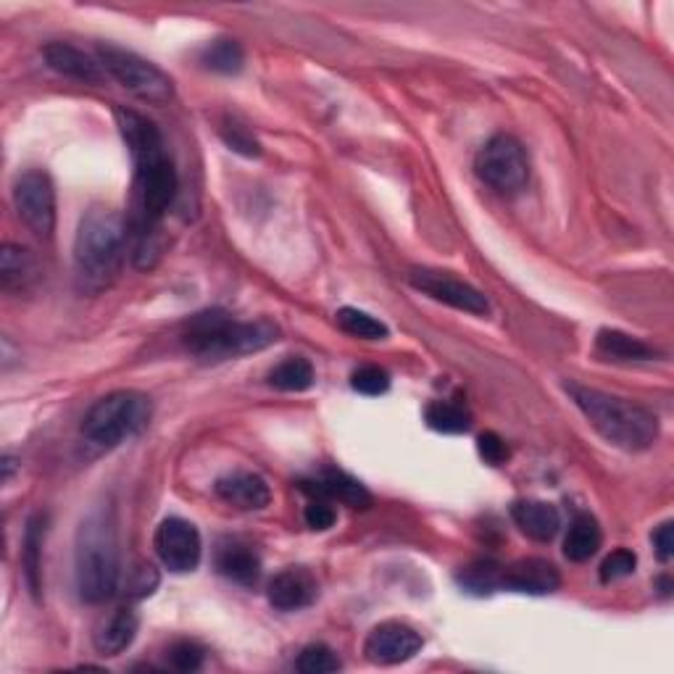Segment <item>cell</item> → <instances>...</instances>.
<instances>
[{
  "mask_svg": "<svg viewBox=\"0 0 674 674\" xmlns=\"http://www.w3.org/2000/svg\"><path fill=\"white\" fill-rule=\"evenodd\" d=\"M217 569L226 580L251 588L262 577V559L256 556V550L243 546V543H226L217 554Z\"/></svg>",
  "mask_w": 674,
  "mask_h": 674,
  "instance_id": "obj_21",
  "label": "cell"
},
{
  "mask_svg": "<svg viewBox=\"0 0 674 674\" xmlns=\"http://www.w3.org/2000/svg\"><path fill=\"white\" fill-rule=\"evenodd\" d=\"M301 490L309 492L311 498H324V501L329 503H346L351 506V509H369V506H372V496H369L364 485L351 475H346V472L337 469L322 472V475L314 479H303Z\"/></svg>",
  "mask_w": 674,
  "mask_h": 674,
  "instance_id": "obj_15",
  "label": "cell"
},
{
  "mask_svg": "<svg viewBox=\"0 0 674 674\" xmlns=\"http://www.w3.org/2000/svg\"><path fill=\"white\" fill-rule=\"evenodd\" d=\"M425 421L443 435H462L472 427L469 411L458 404H449V400H435V404L427 406Z\"/></svg>",
  "mask_w": 674,
  "mask_h": 674,
  "instance_id": "obj_26",
  "label": "cell"
},
{
  "mask_svg": "<svg viewBox=\"0 0 674 674\" xmlns=\"http://www.w3.org/2000/svg\"><path fill=\"white\" fill-rule=\"evenodd\" d=\"M501 577H503L501 563H496L492 559H479L472 561L469 567H464L462 572H458V582H462L469 593L485 595L501 590Z\"/></svg>",
  "mask_w": 674,
  "mask_h": 674,
  "instance_id": "obj_29",
  "label": "cell"
},
{
  "mask_svg": "<svg viewBox=\"0 0 674 674\" xmlns=\"http://www.w3.org/2000/svg\"><path fill=\"white\" fill-rule=\"evenodd\" d=\"M408 282L414 284V288L421 290L425 295H430L432 301L445 303V306L466 311V314H488L490 303L488 298L479 293L477 288H472L469 282L456 280V277L445 275V271H435V269H414L411 275H408Z\"/></svg>",
  "mask_w": 674,
  "mask_h": 674,
  "instance_id": "obj_11",
  "label": "cell"
},
{
  "mask_svg": "<svg viewBox=\"0 0 674 674\" xmlns=\"http://www.w3.org/2000/svg\"><path fill=\"white\" fill-rule=\"evenodd\" d=\"M280 340V327L269 319L235 322L222 311H206L187 324L185 346L200 361H226L258 353Z\"/></svg>",
  "mask_w": 674,
  "mask_h": 674,
  "instance_id": "obj_5",
  "label": "cell"
},
{
  "mask_svg": "<svg viewBox=\"0 0 674 674\" xmlns=\"http://www.w3.org/2000/svg\"><path fill=\"white\" fill-rule=\"evenodd\" d=\"M561 585V574L554 563L546 559H520L503 567L501 590L527 595H548L556 593Z\"/></svg>",
  "mask_w": 674,
  "mask_h": 674,
  "instance_id": "obj_13",
  "label": "cell"
},
{
  "mask_svg": "<svg viewBox=\"0 0 674 674\" xmlns=\"http://www.w3.org/2000/svg\"><path fill=\"white\" fill-rule=\"evenodd\" d=\"M166 659L177 672H196L204 666L206 651L198 643H193V640H177L166 651Z\"/></svg>",
  "mask_w": 674,
  "mask_h": 674,
  "instance_id": "obj_33",
  "label": "cell"
},
{
  "mask_svg": "<svg viewBox=\"0 0 674 674\" xmlns=\"http://www.w3.org/2000/svg\"><path fill=\"white\" fill-rule=\"evenodd\" d=\"M14 206L19 219L35 232L37 237L48 240L56 230V187L40 168L24 172L14 185Z\"/></svg>",
  "mask_w": 674,
  "mask_h": 674,
  "instance_id": "obj_9",
  "label": "cell"
},
{
  "mask_svg": "<svg viewBox=\"0 0 674 674\" xmlns=\"http://www.w3.org/2000/svg\"><path fill=\"white\" fill-rule=\"evenodd\" d=\"M421 646H425V640L414 627L404 625V621H382L369 632L364 653L372 664L393 666L417 656Z\"/></svg>",
  "mask_w": 674,
  "mask_h": 674,
  "instance_id": "obj_12",
  "label": "cell"
},
{
  "mask_svg": "<svg viewBox=\"0 0 674 674\" xmlns=\"http://www.w3.org/2000/svg\"><path fill=\"white\" fill-rule=\"evenodd\" d=\"M43 58L50 69L58 74L71 77V80H80L88 84H101L103 82V67L101 61L90 58L84 50L74 48L69 43H48L43 48Z\"/></svg>",
  "mask_w": 674,
  "mask_h": 674,
  "instance_id": "obj_17",
  "label": "cell"
},
{
  "mask_svg": "<svg viewBox=\"0 0 674 674\" xmlns=\"http://www.w3.org/2000/svg\"><path fill=\"white\" fill-rule=\"evenodd\" d=\"M567 393L595 432L621 451H648L659 438V419L632 400L569 382Z\"/></svg>",
  "mask_w": 674,
  "mask_h": 674,
  "instance_id": "obj_3",
  "label": "cell"
},
{
  "mask_svg": "<svg viewBox=\"0 0 674 674\" xmlns=\"http://www.w3.org/2000/svg\"><path fill=\"white\" fill-rule=\"evenodd\" d=\"M298 672L303 674H329V672H337L340 670V659H337V653L333 651L329 646H306L301 651V656H298L295 661Z\"/></svg>",
  "mask_w": 674,
  "mask_h": 674,
  "instance_id": "obj_30",
  "label": "cell"
},
{
  "mask_svg": "<svg viewBox=\"0 0 674 674\" xmlns=\"http://www.w3.org/2000/svg\"><path fill=\"white\" fill-rule=\"evenodd\" d=\"M155 585H159V574H155L151 563H140V567L135 569L132 580H129V590H132L135 599H146V595H151Z\"/></svg>",
  "mask_w": 674,
  "mask_h": 674,
  "instance_id": "obj_37",
  "label": "cell"
},
{
  "mask_svg": "<svg viewBox=\"0 0 674 674\" xmlns=\"http://www.w3.org/2000/svg\"><path fill=\"white\" fill-rule=\"evenodd\" d=\"M638 567V556L627 548H617L606 556L604 563H601V582H617L630 577Z\"/></svg>",
  "mask_w": 674,
  "mask_h": 674,
  "instance_id": "obj_34",
  "label": "cell"
},
{
  "mask_svg": "<svg viewBox=\"0 0 674 674\" xmlns=\"http://www.w3.org/2000/svg\"><path fill=\"white\" fill-rule=\"evenodd\" d=\"M116 125L135 164L138 190V230L135 237L159 232V222L177 196V168L168 159L164 138L151 119L129 108H116Z\"/></svg>",
  "mask_w": 674,
  "mask_h": 674,
  "instance_id": "obj_1",
  "label": "cell"
},
{
  "mask_svg": "<svg viewBox=\"0 0 674 674\" xmlns=\"http://www.w3.org/2000/svg\"><path fill=\"white\" fill-rule=\"evenodd\" d=\"M335 319L342 333L361 337V340H385V337L391 335L387 324L374 319L372 314H367V311H361V309H351V306L340 309L335 314Z\"/></svg>",
  "mask_w": 674,
  "mask_h": 674,
  "instance_id": "obj_28",
  "label": "cell"
},
{
  "mask_svg": "<svg viewBox=\"0 0 674 674\" xmlns=\"http://www.w3.org/2000/svg\"><path fill=\"white\" fill-rule=\"evenodd\" d=\"M319 595L314 574L303 567L284 569L269 582V604L280 612H301L311 606Z\"/></svg>",
  "mask_w": 674,
  "mask_h": 674,
  "instance_id": "obj_14",
  "label": "cell"
},
{
  "mask_svg": "<svg viewBox=\"0 0 674 674\" xmlns=\"http://www.w3.org/2000/svg\"><path fill=\"white\" fill-rule=\"evenodd\" d=\"M206 69L217 71V74H237L243 71L245 54L240 48L237 40H230V37H222V40H213L206 45L204 56H200Z\"/></svg>",
  "mask_w": 674,
  "mask_h": 674,
  "instance_id": "obj_27",
  "label": "cell"
},
{
  "mask_svg": "<svg viewBox=\"0 0 674 674\" xmlns=\"http://www.w3.org/2000/svg\"><path fill=\"white\" fill-rule=\"evenodd\" d=\"M306 524L311 530H316V533H324V530H329L337 520L333 503L324 501V498H311V503L306 506Z\"/></svg>",
  "mask_w": 674,
  "mask_h": 674,
  "instance_id": "obj_36",
  "label": "cell"
},
{
  "mask_svg": "<svg viewBox=\"0 0 674 674\" xmlns=\"http://www.w3.org/2000/svg\"><path fill=\"white\" fill-rule=\"evenodd\" d=\"M77 593L84 604H106L119 588V537L114 516L95 511L77 533Z\"/></svg>",
  "mask_w": 674,
  "mask_h": 674,
  "instance_id": "obj_4",
  "label": "cell"
},
{
  "mask_svg": "<svg viewBox=\"0 0 674 674\" xmlns=\"http://www.w3.org/2000/svg\"><path fill=\"white\" fill-rule=\"evenodd\" d=\"M475 172L485 185L503 196L520 193L530 179V159L524 146L511 135H496L479 148Z\"/></svg>",
  "mask_w": 674,
  "mask_h": 674,
  "instance_id": "obj_8",
  "label": "cell"
},
{
  "mask_svg": "<svg viewBox=\"0 0 674 674\" xmlns=\"http://www.w3.org/2000/svg\"><path fill=\"white\" fill-rule=\"evenodd\" d=\"M45 530H48V516L35 514L27 522L22 541V563H24V577H27V585L32 595H40L43 590V543H45Z\"/></svg>",
  "mask_w": 674,
  "mask_h": 674,
  "instance_id": "obj_22",
  "label": "cell"
},
{
  "mask_svg": "<svg viewBox=\"0 0 674 674\" xmlns=\"http://www.w3.org/2000/svg\"><path fill=\"white\" fill-rule=\"evenodd\" d=\"M511 520H514L524 535L533 537L537 543L554 541L561 530L559 509L548 501H533V498L511 506Z\"/></svg>",
  "mask_w": 674,
  "mask_h": 674,
  "instance_id": "obj_18",
  "label": "cell"
},
{
  "mask_svg": "<svg viewBox=\"0 0 674 674\" xmlns=\"http://www.w3.org/2000/svg\"><path fill=\"white\" fill-rule=\"evenodd\" d=\"M127 256V226L114 209L95 206L74 237V280L82 293H103L119 280Z\"/></svg>",
  "mask_w": 674,
  "mask_h": 674,
  "instance_id": "obj_2",
  "label": "cell"
},
{
  "mask_svg": "<svg viewBox=\"0 0 674 674\" xmlns=\"http://www.w3.org/2000/svg\"><path fill=\"white\" fill-rule=\"evenodd\" d=\"M140 630V619L132 608H119L106 625L95 632V651L101 656H119L135 643Z\"/></svg>",
  "mask_w": 674,
  "mask_h": 674,
  "instance_id": "obj_20",
  "label": "cell"
},
{
  "mask_svg": "<svg viewBox=\"0 0 674 674\" xmlns=\"http://www.w3.org/2000/svg\"><path fill=\"white\" fill-rule=\"evenodd\" d=\"M98 61L103 71L114 77L135 98L146 103H166L174 95V82L155 63L119 48V45H98Z\"/></svg>",
  "mask_w": 674,
  "mask_h": 674,
  "instance_id": "obj_7",
  "label": "cell"
},
{
  "mask_svg": "<svg viewBox=\"0 0 674 674\" xmlns=\"http://www.w3.org/2000/svg\"><path fill=\"white\" fill-rule=\"evenodd\" d=\"M219 135H222V140L226 142V146L240 155H248V159H253V155H262V146H258V140L253 138L251 129L237 125L235 119H226L222 129H219Z\"/></svg>",
  "mask_w": 674,
  "mask_h": 674,
  "instance_id": "obj_31",
  "label": "cell"
},
{
  "mask_svg": "<svg viewBox=\"0 0 674 674\" xmlns=\"http://www.w3.org/2000/svg\"><path fill=\"white\" fill-rule=\"evenodd\" d=\"M653 548H656V556L659 561H670L674 556V524L672 522H664L661 527L653 533Z\"/></svg>",
  "mask_w": 674,
  "mask_h": 674,
  "instance_id": "obj_38",
  "label": "cell"
},
{
  "mask_svg": "<svg viewBox=\"0 0 674 674\" xmlns=\"http://www.w3.org/2000/svg\"><path fill=\"white\" fill-rule=\"evenodd\" d=\"M351 385L361 395H385L391 391V374L380 367H359L351 374Z\"/></svg>",
  "mask_w": 674,
  "mask_h": 674,
  "instance_id": "obj_32",
  "label": "cell"
},
{
  "mask_svg": "<svg viewBox=\"0 0 674 674\" xmlns=\"http://www.w3.org/2000/svg\"><path fill=\"white\" fill-rule=\"evenodd\" d=\"M16 469V458L14 456H3V483H9L11 475Z\"/></svg>",
  "mask_w": 674,
  "mask_h": 674,
  "instance_id": "obj_39",
  "label": "cell"
},
{
  "mask_svg": "<svg viewBox=\"0 0 674 674\" xmlns=\"http://www.w3.org/2000/svg\"><path fill=\"white\" fill-rule=\"evenodd\" d=\"M595 346H599L601 353L614 361H651L659 356L651 346H646L643 340H638V337L627 333H619V329H601L599 337H595Z\"/></svg>",
  "mask_w": 674,
  "mask_h": 674,
  "instance_id": "obj_24",
  "label": "cell"
},
{
  "mask_svg": "<svg viewBox=\"0 0 674 674\" xmlns=\"http://www.w3.org/2000/svg\"><path fill=\"white\" fill-rule=\"evenodd\" d=\"M477 451L479 456H483V462L490 466H501L509 462V445H506L503 438L496 435V432H483V435L477 438Z\"/></svg>",
  "mask_w": 674,
  "mask_h": 674,
  "instance_id": "obj_35",
  "label": "cell"
},
{
  "mask_svg": "<svg viewBox=\"0 0 674 674\" xmlns=\"http://www.w3.org/2000/svg\"><path fill=\"white\" fill-rule=\"evenodd\" d=\"M269 385L284 393H303L314 385V367L309 364L301 356L284 359L269 372Z\"/></svg>",
  "mask_w": 674,
  "mask_h": 674,
  "instance_id": "obj_25",
  "label": "cell"
},
{
  "mask_svg": "<svg viewBox=\"0 0 674 674\" xmlns=\"http://www.w3.org/2000/svg\"><path fill=\"white\" fill-rule=\"evenodd\" d=\"M37 280V264L22 245L5 243L0 251V282L5 293H27Z\"/></svg>",
  "mask_w": 674,
  "mask_h": 674,
  "instance_id": "obj_19",
  "label": "cell"
},
{
  "mask_svg": "<svg viewBox=\"0 0 674 674\" xmlns=\"http://www.w3.org/2000/svg\"><path fill=\"white\" fill-rule=\"evenodd\" d=\"M213 490H217L222 501L235 506L240 511H262L271 501L267 479L262 475H253V472H232V475L219 479Z\"/></svg>",
  "mask_w": 674,
  "mask_h": 674,
  "instance_id": "obj_16",
  "label": "cell"
},
{
  "mask_svg": "<svg viewBox=\"0 0 674 674\" xmlns=\"http://www.w3.org/2000/svg\"><path fill=\"white\" fill-rule=\"evenodd\" d=\"M153 406L138 391H116L101 398L82 421V435L101 449H114L125 440L140 435L151 421Z\"/></svg>",
  "mask_w": 674,
  "mask_h": 674,
  "instance_id": "obj_6",
  "label": "cell"
},
{
  "mask_svg": "<svg viewBox=\"0 0 674 674\" xmlns=\"http://www.w3.org/2000/svg\"><path fill=\"white\" fill-rule=\"evenodd\" d=\"M153 546L161 563L174 574H187L198 569L200 554H204L196 524L179 520V516H168L159 524Z\"/></svg>",
  "mask_w": 674,
  "mask_h": 674,
  "instance_id": "obj_10",
  "label": "cell"
},
{
  "mask_svg": "<svg viewBox=\"0 0 674 674\" xmlns=\"http://www.w3.org/2000/svg\"><path fill=\"white\" fill-rule=\"evenodd\" d=\"M601 541H604V535H601L599 522L590 514H577L569 524L567 537H563V556L574 563L590 561L599 554Z\"/></svg>",
  "mask_w": 674,
  "mask_h": 674,
  "instance_id": "obj_23",
  "label": "cell"
}]
</instances>
